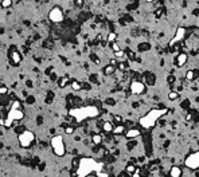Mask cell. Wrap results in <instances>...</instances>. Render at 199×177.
I'll use <instances>...</instances> for the list:
<instances>
[{
  "instance_id": "obj_1",
  "label": "cell",
  "mask_w": 199,
  "mask_h": 177,
  "mask_svg": "<svg viewBox=\"0 0 199 177\" xmlns=\"http://www.w3.org/2000/svg\"><path fill=\"white\" fill-rule=\"evenodd\" d=\"M76 175L79 177L85 176H98V177H105L109 176L108 172H102L104 170V164L96 161L92 157H83L79 158V165L77 168Z\"/></svg>"
},
{
  "instance_id": "obj_2",
  "label": "cell",
  "mask_w": 199,
  "mask_h": 177,
  "mask_svg": "<svg viewBox=\"0 0 199 177\" xmlns=\"http://www.w3.org/2000/svg\"><path fill=\"white\" fill-rule=\"evenodd\" d=\"M101 111L97 106H81V107H73L69 110V116H71L77 123H81L90 118L100 117Z\"/></svg>"
},
{
  "instance_id": "obj_3",
  "label": "cell",
  "mask_w": 199,
  "mask_h": 177,
  "mask_svg": "<svg viewBox=\"0 0 199 177\" xmlns=\"http://www.w3.org/2000/svg\"><path fill=\"white\" fill-rule=\"evenodd\" d=\"M168 111H170V110H168L167 107L152 109V110H149L144 117L140 118V125H141V128H144V129H147V130L152 129L155 125H156L157 121H159L161 117L166 116Z\"/></svg>"
},
{
  "instance_id": "obj_4",
  "label": "cell",
  "mask_w": 199,
  "mask_h": 177,
  "mask_svg": "<svg viewBox=\"0 0 199 177\" xmlns=\"http://www.w3.org/2000/svg\"><path fill=\"white\" fill-rule=\"evenodd\" d=\"M50 145H51V149L54 152L55 156L58 157H63L65 153H66V146H65V142L62 136H54L50 141Z\"/></svg>"
},
{
  "instance_id": "obj_5",
  "label": "cell",
  "mask_w": 199,
  "mask_h": 177,
  "mask_svg": "<svg viewBox=\"0 0 199 177\" xmlns=\"http://www.w3.org/2000/svg\"><path fill=\"white\" fill-rule=\"evenodd\" d=\"M34 139H35V134L30 130H22L19 133V144L22 148H30L32 145Z\"/></svg>"
},
{
  "instance_id": "obj_6",
  "label": "cell",
  "mask_w": 199,
  "mask_h": 177,
  "mask_svg": "<svg viewBox=\"0 0 199 177\" xmlns=\"http://www.w3.org/2000/svg\"><path fill=\"white\" fill-rule=\"evenodd\" d=\"M184 165H186V168H188V169H191V170L199 169V150L192 152V153H190L188 156L186 157Z\"/></svg>"
},
{
  "instance_id": "obj_7",
  "label": "cell",
  "mask_w": 199,
  "mask_h": 177,
  "mask_svg": "<svg viewBox=\"0 0 199 177\" xmlns=\"http://www.w3.org/2000/svg\"><path fill=\"white\" fill-rule=\"evenodd\" d=\"M147 91V85L144 82H141L140 79H135L130 82V93L136 95H141Z\"/></svg>"
},
{
  "instance_id": "obj_8",
  "label": "cell",
  "mask_w": 199,
  "mask_h": 177,
  "mask_svg": "<svg viewBox=\"0 0 199 177\" xmlns=\"http://www.w3.org/2000/svg\"><path fill=\"white\" fill-rule=\"evenodd\" d=\"M49 19L51 20L52 23H62L65 19L63 11H62L59 7H52L51 11H50V14H49Z\"/></svg>"
},
{
  "instance_id": "obj_9",
  "label": "cell",
  "mask_w": 199,
  "mask_h": 177,
  "mask_svg": "<svg viewBox=\"0 0 199 177\" xmlns=\"http://www.w3.org/2000/svg\"><path fill=\"white\" fill-rule=\"evenodd\" d=\"M184 38H186V28H184V27H179V28L176 30L175 36L171 39L170 47H174V46H176V43L183 42V39H184Z\"/></svg>"
},
{
  "instance_id": "obj_10",
  "label": "cell",
  "mask_w": 199,
  "mask_h": 177,
  "mask_svg": "<svg viewBox=\"0 0 199 177\" xmlns=\"http://www.w3.org/2000/svg\"><path fill=\"white\" fill-rule=\"evenodd\" d=\"M7 117L11 118L12 121H20V120H23L24 113L22 109H10V111L7 113Z\"/></svg>"
},
{
  "instance_id": "obj_11",
  "label": "cell",
  "mask_w": 199,
  "mask_h": 177,
  "mask_svg": "<svg viewBox=\"0 0 199 177\" xmlns=\"http://www.w3.org/2000/svg\"><path fill=\"white\" fill-rule=\"evenodd\" d=\"M186 44H187L188 48L197 47V44H199V30L194 31V34H192L190 38H187V40H186Z\"/></svg>"
},
{
  "instance_id": "obj_12",
  "label": "cell",
  "mask_w": 199,
  "mask_h": 177,
  "mask_svg": "<svg viewBox=\"0 0 199 177\" xmlns=\"http://www.w3.org/2000/svg\"><path fill=\"white\" fill-rule=\"evenodd\" d=\"M140 80H141V82H144L145 85H148V86H153V85H155V82H156V78H155L153 73L145 71V73L143 74V78L140 79Z\"/></svg>"
},
{
  "instance_id": "obj_13",
  "label": "cell",
  "mask_w": 199,
  "mask_h": 177,
  "mask_svg": "<svg viewBox=\"0 0 199 177\" xmlns=\"http://www.w3.org/2000/svg\"><path fill=\"white\" fill-rule=\"evenodd\" d=\"M187 61H188V55L186 54V52H179V54L176 55V58H175L176 67H183L186 63H187Z\"/></svg>"
},
{
  "instance_id": "obj_14",
  "label": "cell",
  "mask_w": 199,
  "mask_h": 177,
  "mask_svg": "<svg viewBox=\"0 0 199 177\" xmlns=\"http://www.w3.org/2000/svg\"><path fill=\"white\" fill-rule=\"evenodd\" d=\"M10 59H11V63L14 64V66H18V64L22 62V55L19 51H16V50H12L10 52Z\"/></svg>"
},
{
  "instance_id": "obj_15",
  "label": "cell",
  "mask_w": 199,
  "mask_h": 177,
  "mask_svg": "<svg viewBox=\"0 0 199 177\" xmlns=\"http://www.w3.org/2000/svg\"><path fill=\"white\" fill-rule=\"evenodd\" d=\"M125 137L128 139H133L136 137H139V136H141V132H140V129H136V128H129L128 130H125Z\"/></svg>"
},
{
  "instance_id": "obj_16",
  "label": "cell",
  "mask_w": 199,
  "mask_h": 177,
  "mask_svg": "<svg viewBox=\"0 0 199 177\" xmlns=\"http://www.w3.org/2000/svg\"><path fill=\"white\" fill-rule=\"evenodd\" d=\"M125 130H126V128L123 125V123H117V126H114L113 128V134H116V136H120V134H124L125 133Z\"/></svg>"
},
{
  "instance_id": "obj_17",
  "label": "cell",
  "mask_w": 199,
  "mask_h": 177,
  "mask_svg": "<svg viewBox=\"0 0 199 177\" xmlns=\"http://www.w3.org/2000/svg\"><path fill=\"white\" fill-rule=\"evenodd\" d=\"M113 128H114V125L110 121H104V122H102V130H104L105 133H112L113 132Z\"/></svg>"
},
{
  "instance_id": "obj_18",
  "label": "cell",
  "mask_w": 199,
  "mask_h": 177,
  "mask_svg": "<svg viewBox=\"0 0 199 177\" xmlns=\"http://www.w3.org/2000/svg\"><path fill=\"white\" fill-rule=\"evenodd\" d=\"M92 141H93V144L94 145H101L102 144V141H104V138H102V136L100 134V133H93V136H92Z\"/></svg>"
},
{
  "instance_id": "obj_19",
  "label": "cell",
  "mask_w": 199,
  "mask_h": 177,
  "mask_svg": "<svg viewBox=\"0 0 199 177\" xmlns=\"http://www.w3.org/2000/svg\"><path fill=\"white\" fill-rule=\"evenodd\" d=\"M116 73V66L114 64H108L104 67V74L105 75H113Z\"/></svg>"
},
{
  "instance_id": "obj_20",
  "label": "cell",
  "mask_w": 199,
  "mask_h": 177,
  "mask_svg": "<svg viewBox=\"0 0 199 177\" xmlns=\"http://www.w3.org/2000/svg\"><path fill=\"white\" fill-rule=\"evenodd\" d=\"M170 176L171 177H180L182 176V169L179 166H172L170 170Z\"/></svg>"
},
{
  "instance_id": "obj_21",
  "label": "cell",
  "mask_w": 199,
  "mask_h": 177,
  "mask_svg": "<svg viewBox=\"0 0 199 177\" xmlns=\"http://www.w3.org/2000/svg\"><path fill=\"white\" fill-rule=\"evenodd\" d=\"M69 82H70L69 77H62V78L58 79V86H59L61 89H63V87H66V86L69 85Z\"/></svg>"
},
{
  "instance_id": "obj_22",
  "label": "cell",
  "mask_w": 199,
  "mask_h": 177,
  "mask_svg": "<svg viewBox=\"0 0 199 177\" xmlns=\"http://www.w3.org/2000/svg\"><path fill=\"white\" fill-rule=\"evenodd\" d=\"M186 79L192 82V80H197V77H195V70H188L186 73Z\"/></svg>"
},
{
  "instance_id": "obj_23",
  "label": "cell",
  "mask_w": 199,
  "mask_h": 177,
  "mask_svg": "<svg viewBox=\"0 0 199 177\" xmlns=\"http://www.w3.org/2000/svg\"><path fill=\"white\" fill-rule=\"evenodd\" d=\"M137 48H139L140 52H141V51H147V50L151 48V44H149V43H140V44L137 46Z\"/></svg>"
},
{
  "instance_id": "obj_24",
  "label": "cell",
  "mask_w": 199,
  "mask_h": 177,
  "mask_svg": "<svg viewBox=\"0 0 199 177\" xmlns=\"http://www.w3.org/2000/svg\"><path fill=\"white\" fill-rule=\"evenodd\" d=\"M125 170H126V173H128L129 176H132L133 172L136 170V166L133 165V164H128V165H126V168H125Z\"/></svg>"
},
{
  "instance_id": "obj_25",
  "label": "cell",
  "mask_w": 199,
  "mask_h": 177,
  "mask_svg": "<svg viewBox=\"0 0 199 177\" xmlns=\"http://www.w3.org/2000/svg\"><path fill=\"white\" fill-rule=\"evenodd\" d=\"M179 98V93L178 91H171L168 94V99L170 101H176Z\"/></svg>"
},
{
  "instance_id": "obj_26",
  "label": "cell",
  "mask_w": 199,
  "mask_h": 177,
  "mask_svg": "<svg viewBox=\"0 0 199 177\" xmlns=\"http://www.w3.org/2000/svg\"><path fill=\"white\" fill-rule=\"evenodd\" d=\"M71 87H73V90H77V91L82 90V86H81V83L77 82V80H73V82H71Z\"/></svg>"
},
{
  "instance_id": "obj_27",
  "label": "cell",
  "mask_w": 199,
  "mask_h": 177,
  "mask_svg": "<svg viewBox=\"0 0 199 177\" xmlns=\"http://www.w3.org/2000/svg\"><path fill=\"white\" fill-rule=\"evenodd\" d=\"M12 5V0H2V7L3 8H10Z\"/></svg>"
},
{
  "instance_id": "obj_28",
  "label": "cell",
  "mask_w": 199,
  "mask_h": 177,
  "mask_svg": "<svg viewBox=\"0 0 199 177\" xmlns=\"http://www.w3.org/2000/svg\"><path fill=\"white\" fill-rule=\"evenodd\" d=\"M22 102L19 101V99H15L14 102H12V105H11V109H22Z\"/></svg>"
},
{
  "instance_id": "obj_29",
  "label": "cell",
  "mask_w": 199,
  "mask_h": 177,
  "mask_svg": "<svg viewBox=\"0 0 199 177\" xmlns=\"http://www.w3.org/2000/svg\"><path fill=\"white\" fill-rule=\"evenodd\" d=\"M114 55H116V58H119V59H123L124 57H125V51L120 48L119 51H116V52H114Z\"/></svg>"
},
{
  "instance_id": "obj_30",
  "label": "cell",
  "mask_w": 199,
  "mask_h": 177,
  "mask_svg": "<svg viewBox=\"0 0 199 177\" xmlns=\"http://www.w3.org/2000/svg\"><path fill=\"white\" fill-rule=\"evenodd\" d=\"M110 48L113 50L114 52H116V51H119V50H120V46H119V43H116V40H114V42H112V43H110Z\"/></svg>"
},
{
  "instance_id": "obj_31",
  "label": "cell",
  "mask_w": 199,
  "mask_h": 177,
  "mask_svg": "<svg viewBox=\"0 0 199 177\" xmlns=\"http://www.w3.org/2000/svg\"><path fill=\"white\" fill-rule=\"evenodd\" d=\"M7 93H8V89L5 86H0V97H4Z\"/></svg>"
},
{
  "instance_id": "obj_32",
  "label": "cell",
  "mask_w": 199,
  "mask_h": 177,
  "mask_svg": "<svg viewBox=\"0 0 199 177\" xmlns=\"http://www.w3.org/2000/svg\"><path fill=\"white\" fill-rule=\"evenodd\" d=\"M116 38H117V35L114 32H110L109 35H108V42H114V40H116Z\"/></svg>"
},
{
  "instance_id": "obj_33",
  "label": "cell",
  "mask_w": 199,
  "mask_h": 177,
  "mask_svg": "<svg viewBox=\"0 0 199 177\" xmlns=\"http://www.w3.org/2000/svg\"><path fill=\"white\" fill-rule=\"evenodd\" d=\"M65 133H66V134H73L74 128H73V126H66V128H65Z\"/></svg>"
},
{
  "instance_id": "obj_34",
  "label": "cell",
  "mask_w": 199,
  "mask_h": 177,
  "mask_svg": "<svg viewBox=\"0 0 199 177\" xmlns=\"http://www.w3.org/2000/svg\"><path fill=\"white\" fill-rule=\"evenodd\" d=\"M125 55H128L130 59H135V54H133L132 50H126V51H125Z\"/></svg>"
},
{
  "instance_id": "obj_35",
  "label": "cell",
  "mask_w": 199,
  "mask_h": 177,
  "mask_svg": "<svg viewBox=\"0 0 199 177\" xmlns=\"http://www.w3.org/2000/svg\"><path fill=\"white\" fill-rule=\"evenodd\" d=\"M167 80H168V83H170V85H172V83L176 80V78H175V75H172V74H171V75L168 77V78H167Z\"/></svg>"
},
{
  "instance_id": "obj_36",
  "label": "cell",
  "mask_w": 199,
  "mask_h": 177,
  "mask_svg": "<svg viewBox=\"0 0 199 177\" xmlns=\"http://www.w3.org/2000/svg\"><path fill=\"white\" fill-rule=\"evenodd\" d=\"M78 165H79V158H74V160H73V166L77 169V168H78Z\"/></svg>"
},
{
  "instance_id": "obj_37",
  "label": "cell",
  "mask_w": 199,
  "mask_h": 177,
  "mask_svg": "<svg viewBox=\"0 0 199 177\" xmlns=\"http://www.w3.org/2000/svg\"><path fill=\"white\" fill-rule=\"evenodd\" d=\"M114 121H116L117 123H123V117L121 116H114Z\"/></svg>"
},
{
  "instance_id": "obj_38",
  "label": "cell",
  "mask_w": 199,
  "mask_h": 177,
  "mask_svg": "<svg viewBox=\"0 0 199 177\" xmlns=\"http://www.w3.org/2000/svg\"><path fill=\"white\" fill-rule=\"evenodd\" d=\"M74 3H76L77 7H82V5H83V0H76Z\"/></svg>"
},
{
  "instance_id": "obj_39",
  "label": "cell",
  "mask_w": 199,
  "mask_h": 177,
  "mask_svg": "<svg viewBox=\"0 0 199 177\" xmlns=\"http://www.w3.org/2000/svg\"><path fill=\"white\" fill-rule=\"evenodd\" d=\"M192 120V113H187L186 114V121H191Z\"/></svg>"
},
{
  "instance_id": "obj_40",
  "label": "cell",
  "mask_w": 199,
  "mask_h": 177,
  "mask_svg": "<svg viewBox=\"0 0 199 177\" xmlns=\"http://www.w3.org/2000/svg\"><path fill=\"white\" fill-rule=\"evenodd\" d=\"M119 69H120L121 71H124V70L126 69V66H125V64H124V63H119Z\"/></svg>"
},
{
  "instance_id": "obj_41",
  "label": "cell",
  "mask_w": 199,
  "mask_h": 177,
  "mask_svg": "<svg viewBox=\"0 0 199 177\" xmlns=\"http://www.w3.org/2000/svg\"><path fill=\"white\" fill-rule=\"evenodd\" d=\"M109 103V105H114V101L113 99H106V105Z\"/></svg>"
},
{
  "instance_id": "obj_42",
  "label": "cell",
  "mask_w": 199,
  "mask_h": 177,
  "mask_svg": "<svg viewBox=\"0 0 199 177\" xmlns=\"http://www.w3.org/2000/svg\"><path fill=\"white\" fill-rule=\"evenodd\" d=\"M119 176H121V177H125V176H129L128 175V173H126V170H125V172H123V173H120V175Z\"/></svg>"
},
{
  "instance_id": "obj_43",
  "label": "cell",
  "mask_w": 199,
  "mask_h": 177,
  "mask_svg": "<svg viewBox=\"0 0 199 177\" xmlns=\"http://www.w3.org/2000/svg\"><path fill=\"white\" fill-rule=\"evenodd\" d=\"M116 63H117V62L114 61V59H112V61H110V64H114V66H116Z\"/></svg>"
},
{
  "instance_id": "obj_44",
  "label": "cell",
  "mask_w": 199,
  "mask_h": 177,
  "mask_svg": "<svg viewBox=\"0 0 199 177\" xmlns=\"http://www.w3.org/2000/svg\"><path fill=\"white\" fill-rule=\"evenodd\" d=\"M155 0H145V3H153Z\"/></svg>"
},
{
  "instance_id": "obj_45",
  "label": "cell",
  "mask_w": 199,
  "mask_h": 177,
  "mask_svg": "<svg viewBox=\"0 0 199 177\" xmlns=\"http://www.w3.org/2000/svg\"><path fill=\"white\" fill-rule=\"evenodd\" d=\"M197 52H198V54H199V48H198V50H197Z\"/></svg>"
}]
</instances>
